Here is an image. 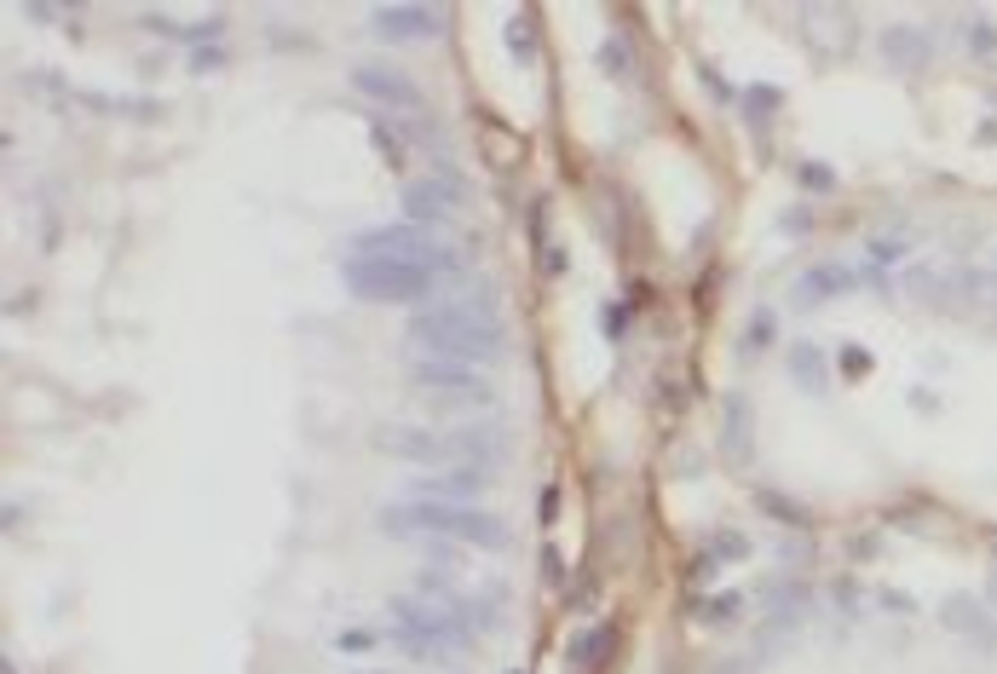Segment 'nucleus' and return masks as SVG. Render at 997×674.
Listing matches in <instances>:
<instances>
[{"mask_svg":"<svg viewBox=\"0 0 997 674\" xmlns=\"http://www.w3.org/2000/svg\"><path fill=\"white\" fill-rule=\"evenodd\" d=\"M410 346L421 358L439 363H461V370H479V363H496L507 352V329L496 317V294H456L439 305H421L410 317Z\"/></svg>","mask_w":997,"mask_h":674,"instance_id":"1","label":"nucleus"},{"mask_svg":"<svg viewBox=\"0 0 997 674\" xmlns=\"http://www.w3.org/2000/svg\"><path fill=\"white\" fill-rule=\"evenodd\" d=\"M381 530L393 537H427V542H456V547H491L502 554L514 542L507 519L484 514L473 502H393L381 507Z\"/></svg>","mask_w":997,"mask_h":674,"instance_id":"2","label":"nucleus"},{"mask_svg":"<svg viewBox=\"0 0 997 674\" xmlns=\"http://www.w3.org/2000/svg\"><path fill=\"white\" fill-rule=\"evenodd\" d=\"M375 449L393 461H427V467H461L473 461L491 473V461L507 449V438L491 433H433V426H375Z\"/></svg>","mask_w":997,"mask_h":674,"instance_id":"3","label":"nucleus"},{"mask_svg":"<svg viewBox=\"0 0 997 674\" xmlns=\"http://www.w3.org/2000/svg\"><path fill=\"white\" fill-rule=\"evenodd\" d=\"M340 282L352 289L358 300L370 305H421L433 294V272L416 260H386V254H346L340 265Z\"/></svg>","mask_w":997,"mask_h":674,"instance_id":"4","label":"nucleus"},{"mask_svg":"<svg viewBox=\"0 0 997 674\" xmlns=\"http://www.w3.org/2000/svg\"><path fill=\"white\" fill-rule=\"evenodd\" d=\"M352 254H386V260H416L427 265L433 277H461V254L451 249V242H433L421 231V225L398 219V225H375V231L352 237Z\"/></svg>","mask_w":997,"mask_h":674,"instance_id":"5","label":"nucleus"},{"mask_svg":"<svg viewBox=\"0 0 997 674\" xmlns=\"http://www.w3.org/2000/svg\"><path fill=\"white\" fill-rule=\"evenodd\" d=\"M398 208H404V219H410V225H421V231H433V225L456 219L467 208V179H461V168H439V173H427V179H410V185L398 191Z\"/></svg>","mask_w":997,"mask_h":674,"instance_id":"6","label":"nucleus"},{"mask_svg":"<svg viewBox=\"0 0 997 674\" xmlns=\"http://www.w3.org/2000/svg\"><path fill=\"white\" fill-rule=\"evenodd\" d=\"M352 87L370 98V105H386L393 116H416L427 121V98L421 87L404 70H386V64H352Z\"/></svg>","mask_w":997,"mask_h":674,"instance_id":"7","label":"nucleus"},{"mask_svg":"<svg viewBox=\"0 0 997 674\" xmlns=\"http://www.w3.org/2000/svg\"><path fill=\"white\" fill-rule=\"evenodd\" d=\"M370 29L381 40H393V47H421V40H433L444 29V12L439 7H410V0H404V7H375Z\"/></svg>","mask_w":997,"mask_h":674,"instance_id":"8","label":"nucleus"},{"mask_svg":"<svg viewBox=\"0 0 997 674\" xmlns=\"http://www.w3.org/2000/svg\"><path fill=\"white\" fill-rule=\"evenodd\" d=\"M410 375H416L421 393H439V398H461V404H484V398H496V393H491V381H484L479 370H461V363L421 358Z\"/></svg>","mask_w":997,"mask_h":674,"instance_id":"9","label":"nucleus"},{"mask_svg":"<svg viewBox=\"0 0 997 674\" xmlns=\"http://www.w3.org/2000/svg\"><path fill=\"white\" fill-rule=\"evenodd\" d=\"M940 623H946L958 640L981 646V651H992V646H997V617L986 611V600H974V594H951V600L940 605Z\"/></svg>","mask_w":997,"mask_h":674,"instance_id":"10","label":"nucleus"},{"mask_svg":"<svg viewBox=\"0 0 997 674\" xmlns=\"http://www.w3.org/2000/svg\"><path fill=\"white\" fill-rule=\"evenodd\" d=\"M484 484H491L484 467H439L433 479H416V496L421 502H473Z\"/></svg>","mask_w":997,"mask_h":674,"instance_id":"11","label":"nucleus"},{"mask_svg":"<svg viewBox=\"0 0 997 674\" xmlns=\"http://www.w3.org/2000/svg\"><path fill=\"white\" fill-rule=\"evenodd\" d=\"M848 289H860V272H848V265H813V272L796 282L802 300H837Z\"/></svg>","mask_w":997,"mask_h":674,"instance_id":"12","label":"nucleus"},{"mask_svg":"<svg viewBox=\"0 0 997 674\" xmlns=\"http://www.w3.org/2000/svg\"><path fill=\"white\" fill-rule=\"evenodd\" d=\"M612 651H617V623H600V628H588V635H577V646H572V669L594 674V669L612 663Z\"/></svg>","mask_w":997,"mask_h":674,"instance_id":"13","label":"nucleus"},{"mask_svg":"<svg viewBox=\"0 0 997 674\" xmlns=\"http://www.w3.org/2000/svg\"><path fill=\"white\" fill-rule=\"evenodd\" d=\"M398 133H404L398 116H375L370 121V139H375V151L386 156V168H404V161H410V139H398Z\"/></svg>","mask_w":997,"mask_h":674,"instance_id":"14","label":"nucleus"},{"mask_svg":"<svg viewBox=\"0 0 997 674\" xmlns=\"http://www.w3.org/2000/svg\"><path fill=\"white\" fill-rule=\"evenodd\" d=\"M738 559H749V537H738V530H721V537H709V547H704V559H698L692 577H709V565H738Z\"/></svg>","mask_w":997,"mask_h":674,"instance_id":"15","label":"nucleus"},{"mask_svg":"<svg viewBox=\"0 0 997 674\" xmlns=\"http://www.w3.org/2000/svg\"><path fill=\"white\" fill-rule=\"evenodd\" d=\"M888 64L893 70H923L928 64V47L917 29H888Z\"/></svg>","mask_w":997,"mask_h":674,"instance_id":"16","label":"nucleus"},{"mask_svg":"<svg viewBox=\"0 0 997 674\" xmlns=\"http://www.w3.org/2000/svg\"><path fill=\"white\" fill-rule=\"evenodd\" d=\"M790 370H796L802 386H825V352L819 346H796V352H790Z\"/></svg>","mask_w":997,"mask_h":674,"instance_id":"17","label":"nucleus"},{"mask_svg":"<svg viewBox=\"0 0 997 674\" xmlns=\"http://www.w3.org/2000/svg\"><path fill=\"white\" fill-rule=\"evenodd\" d=\"M329 646L340 651V658H370V651L381 646V635H375V628H340Z\"/></svg>","mask_w":997,"mask_h":674,"instance_id":"18","label":"nucleus"},{"mask_svg":"<svg viewBox=\"0 0 997 674\" xmlns=\"http://www.w3.org/2000/svg\"><path fill=\"white\" fill-rule=\"evenodd\" d=\"M507 52H514L519 64L537 52V47H531V12H514V17H507Z\"/></svg>","mask_w":997,"mask_h":674,"instance_id":"19","label":"nucleus"},{"mask_svg":"<svg viewBox=\"0 0 997 674\" xmlns=\"http://www.w3.org/2000/svg\"><path fill=\"white\" fill-rule=\"evenodd\" d=\"M692 611H698L704 623H732V617L744 611V600H738V594H721V600H698Z\"/></svg>","mask_w":997,"mask_h":674,"instance_id":"20","label":"nucleus"},{"mask_svg":"<svg viewBox=\"0 0 997 674\" xmlns=\"http://www.w3.org/2000/svg\"><path fill=\"white\" fill-rule=\"evenodd\" d=\"M761 514H772V519H784V525H807V514L802 507H790V496H772V490H761Z\"/></svg>","mask_w":997,"mask_h":674,"instance_id":"21","label":"nucleus"},{"mask_svg":"<svg viewBox=\"0 0 997 674\" xmlns=\"http://www.w3.org/2000/svg\"><path fill=\"white\" fill-rule=\"evenodd\" d=\"M802 185H807V191H837V173H830L825 161H807V168H802Z\"/></svg>","mask_w":997,"mask_h":674,"instance_id":"22","label":"nucleus"},{"mask_svg":"<svg viewBox=\"0 0 997 674\" xmlns=\"http://www.w3.org/2000/svg\"><path fill=\"white\" fill-rule=\"evenodd\" d=\"M969 35H974V40H969L974 58H997V29H992V24H974Z\"/></svg>","mask_w":997,"mask_h":674,"instance_id":"23","label":"nucleus"},{"mask_svg":"<svg viewBox=\"0 0 997 674\" xmlns=\"http://www.w3.org/2000/svg\"><path fill=\"white\" fill-rule=\"evenodd\" d=\"M865 370H870V352H865V346H848V352H842V375H865Z\"/></svg>","mask_w":997,"mask_h":674,"instance_id":"24","label":"nucleus"},{"mask_svg":"<svg viewBox=\"0 0 997 674\" xmlns=\"http://www.w3.org/2000/svg\"><path fill=\"white\" fill-rule=\"evenodd\" d=\"M772 335H779V323H772V312H761L756 323H749V346H767Z\"/></svg>","mask_w":997,"mask_h":674,"instance_id":"25","label":"nucleus"},{"mask_svg":"<svg viewBox=\"0 0 997 674\" xmlns=\"http://www.w3.org/2000/svg\"><path fill=\"white\" fill-rule=\"evenodd\" d=\"M749 110H779V93H772V87L767 93H749Z\"/></svg>","mask_w":997,"mask_h":674,"instance_id":"26","label":"nucleus"},{"mask_svg":"<svg viewBox=\"0 0 997 674\" xmlns=\"http://www.w3.org/2000/svg\"><path fill=\"white\" fill-rule=\"evenodd\" d=\"M986 277H992V294H997V254H992V265H986Z\"/></svg>","mask_w":997,"mask_h":674,"instance_id":"27","label":"nucleus"},{"mask_svg":"<svg viewBox=\"0 0 997 674\" xmlns=\"http://www.w3.org/2000/svg\"><path fill=\"white\" fill-rule=\"evenodd\" d=\"M986 594H992V600H997V570H992V582H986Z\"/></svg>","mask_w":997,"mask_h":674,"instance_id":"28","label":"nucleus"},{"mask_svg":"<svg viewBox=\"0 0 997 674\" xmlns=\"http://www.w3.org/2000/svg\"><path fill=\"white\" fill-rule=\"evenodd\" d=\"M358 674H386V669H358Z\"/></svg>","mask_w":997,"mask_h":674,"instance_id":"29","label":"nucleus"}]
</instances>
